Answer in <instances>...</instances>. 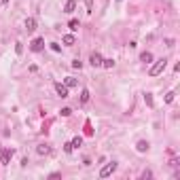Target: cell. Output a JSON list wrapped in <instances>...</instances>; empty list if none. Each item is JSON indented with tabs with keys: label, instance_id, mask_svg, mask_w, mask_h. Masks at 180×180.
Wrapping results in <instances>:
<instances>
[{
	"label": "cell",
	"instance_id": "obj_1",
	"mask_svg": "<svg viewBox=\"0 0 180 180\" xmlns=\"http://www.w3.org/2000/svg\"><path fill=\"white\" fill-rule=\"evenodd\" d=\"M165 66H168V60H157L155 64H153V68L148 70V74H151V76H159L161 72L165 70Z\"/></svg>",
	"mask_w": 180,
	"mask_h": 180
},
{
	"label": "cell",
	"instance_id": "obj_2",
	"mask_svg": "<svg viewBox=\"0 0 180 180\" xmlns=\"http://www.w3.org/2000/svg\"><path fill=\"white\" fill-rule=\"evenodd\" d=\"M115 169H117V161H112V163L104 165V168L100 169V178H106V176H110V174H112Z\"/></svg>",
	"mask_w": 180,
	"mask_h": 180
},
{
	"label": "cell",
	"instance_id": "obj_3",
	"mask_svg": "<svg viewBox=\"0 0 180 180\" xmlns=\"http://www.w3.org/2000/svg\"><path fill=\"white\" fill-rule=\"evenodd\" d=\"M30 49H32L34 53L43 51V49H45V38H34V40H32V45H30Z\"/></svg>",
	"mask_w": 180,
	"mask_h": 180
},
{
	"label": "cell",
	"instance_id": "obj_4",
	"mask_svg": "<svg viewBox=\"0 0 180 180\" xmlns=\"http://www.w3.org/2000/svg\"><path fill=\"white\" fill-rule=\"evenodd\" d=\"M11 157H13V148H4V151H2V159H0V163H2V165H9Z\"/></svg>",
	"mask_w": 180,
	"mask_h": 180
},
{
	"label": "cell",
	"instance_id": "obj_5",
	"mask_svg": "<svg viewBox=\"0 0 180 180\" xmlns=\"http://www.w3.org/2000/svg\"><path fill=\"white\" fill-rule=\"evenodd\" d=\"M89 64H91L93 68H100V66H102V55H100V53H91V57H89Z\"/></svg>",
	"mask_w": 180,
	"mask_h": 180
},
{
	"label": "cell",
	"instance_id": "obj_6",
	"mask_svg": "<svg viewBox=\"0 0 180 180\" xmlns=\"http://www.w3.org/2000/svg\"><path fill=\"white\" fill-rule=\"evenodd\" d=\"M55 91H57V96L60 97H68V87L61 83H55Z\"/></svg>",
	"mask_w": 180,
	"mask_h": 180
},
{
	"label": "cell",
	"instance_id": "obj_7",
	"mask_svg": "<svg viewBox=\"0 0 180 180\" xmlns=\"http://www.w3.org/2000/svg\"><path fill=\"white\" fill-rule=\"evenodd\" d=\"M25 30H28V32H34L36 30V19L34 17H28V19H25Z\"/></svg>",
	"mask_w": 180,
	"mask_h": 180
},
{
	"label": "cell",
	"instance_id": "obj_8",
	"mask_svg": "<svg viewBox=\"0 0 180 180\" xmlns=\"http://www.w3.org/2000/svg\"><path fill=\"white\" fill-rule=\"evenodd\" d=\"M136 148H138V153H146V151L151 148V144L146 142V140H140V142L136 144Z\"/></svg>",
	"mask_w": 180,
	"mask_h": 180
},
{
	"label": "cell",
	"instance_id": "obj_9",
	"mask_svg": "<svg viewBox=\"0 0 180 180\" xmlns=\"http://www.w3.org/2000/svg\"><path fill=\"white\" fill-rule=\"evenodd\" d=\"M74 9H76V0H68L66 7H64V11H66V13H72Z\"/></svg>",
	"mask_w": 180,
	"mask_h": 180
},
{
	"label": "cell",
	"instance_id": "obj_10",
	"mask_svg": "<svg viewBox=\"0 0 180 180\" xmlns=\"http://www.w3.org/2000/svg\"><path fill=\"white\" fill-rule=\"evenodd\" d=\"M74 43H76V38H74L72 34H66V36H64V45H68V47H72Z\"/></svg>",
	"mask_w": 180,
	"mask_h": 180
},
{
	"label": "cell",
	"instance_id": "obj_11",
	"mask_svg": "<svg viewBox=\"0 0 180 180\" xmlns=\"http://www.w3.org/2000/svg\"><path fill=\"white\" fill-rule=\"evenodd\" d=\"M140 60H142L144 64H151V61H153V53H148V51H144L142 55H140Z\"/></svg>",
	"mask_w": 180,
	"mask_h": 180
},
{
	"label": "cell",
	"instance_id": "obj_12",
	"mask_svg": "<svg viewBox=\"0 0 180 180\" xmlns=\"http://www.w3.org/2000/svg\"><path fill=\"white\" fill-rule=\"evenodd\" d=\"M49 151H51V148H49L47 144H40V146H38V148H36V153H38V155H47Z\"/></svg>",
	"mask_w": 180,
	"mask_h": 180
},
{
	"label": "cell",
	"instance_id": "obj_13",
	"mask_svg": "<svg viewBox=\"0 0 180 180\" xmlns=\"http://www.w3.org/2000/svg\"><path fill=\"white\" fill-rule=\"evenodd\" d=\"M68 28H70L72 32H76V30H79V19H70V24H68Z\"/></svg>",
	"mask_w": 180,
	"mask_h": 180
},
{
	"label": "cell",
	"instance_id": "obj_14",
	"mask_svg": "<svg viewBox=\"0 0 180 180\" xmlns=\"http://www.w3.org/2000/svg\"><path fill=\"white\" fill-rule=\"evenodd\" d=\"M81 102H83V104H87V102H89V91H87V89H83V91H81Z\"/></svg>",
	"mask_w": 180,
	"mask_h": 180
},
{
	"label": "cell",
	"instance_id": "obj_15",
	"mask_svg": "<svg viewBox=\"0 0 180 180\" xmlns=\"http://www.w3.org/2000/svg\"><path fill=\"white\" fill-rule=\"evenodd\" d=\"M102 66L104 68H112L115 66V60H102Z\"/></svg>",
	"mask_w": 180,
	"mask_h": 180
},
{
	"label": "cell",
	"instance_id": "obj_16",
	"mask_svg": "<svg viewBox=\"0 0 180 180\" xmlns=\"http://www.w3.org/2000/svg\"><path fill=\"white\" fill-rule=\"evenodd\" d=\"M66 87H76V79L68 76V79H66Z\"/></svg>",
	"mask_w": 180,
	"mask_h": 180
},
{
	"label": "cell",
	"instance_id": "obj_17",
	"mask_svg": "<svg viewBox=\"0 0 180 180\" xmlns=\"http://www.w3.org/2000/svg\"><path fill=\"white\" fill-rule=\"evenodd\" d=\"M85 7H87V13H93V0H85Z\"/></svg>",
	"mask_w": 180,
	"mask_h": 180
},
{
	"label": "cell",
	"instance_id": "obj_18",
	"mask_svg": "<svg viewBox=\"0 0 180 180\" xmlns=\"http://www.w3.org/2000/svg\"><path fill=\"white\" fill-rule=\"evenodd\" d=\"M144 102H146V106H153V96L151 93H144Z\"/></svg>",
	"mask_w": 180,
	"mask_h": 180
},
{
	"label": "cell",
	"instance_id": "obj_19",
	"mask_svg": "<svg viewBox=\"0 0 180 180\" xmlns=\"http://www.w3.org/2000/svg\"><path fill=\"white\" fill-rule=\"evenodd\" d=\"M64 151H66V153L70 155L72 151H74V146H72V142H66V144H64Z\"/></svg>",
	"mask_w": 180,
	"mask_h": 180
},
{
	"label": "cell",
	"instance_id": "obj_20",
	"mask_svg": "<svg viewBox=\"0 0 180 180\" xmlns=\"http://www.w3.org/2000/svg\"><path fill=\"white\" fill-rule=\"evenodd\" d=\"M72 68L81 70V68H83V61H81V60H74V61H72Z\"/></svg>",
	"mask_w": 180,
	"mask_h": 180
},
{
	"label": "cell",
	"instance_id": "obj_21",
	"mask_svg": "<svg viewBox=\"0 0 180 180\" xmlns=\"http://www.w3.org/2000/svg\"><path fill=\"white\" fill-rule=\"evenodd\" d=\"M15 53H17V55H21V53H24V45H21V43H17V45H15Z\"/></svg>",
	"mask_w": 180,
	"mask_h": 180
},
{
	"label": "cell",
	"instance_id": "obj_22",
	"mask_svg": "<svg viewBox=\"0 0 180 180\" xmlns=\"http://www.w3.org/2000/svg\"><path fill=\"white\" fill-rule=\"evenodd\" d=\"M81 144H83V138H81V136H76V138L72 140V146H81Z\"/></svg>",
	"mask_w": 180,
	"mask_h": 180
},
{
	"label": "cell",
	"instance_id": "obj_23",
	"mask_svg": "<svg viewBox=\"0 0 180 180\" xmlns=\"http://www.w3.org/2000/svg\"><path fill=\"white\" fill-rule=\"evenodd\" d=\"M51 51H53V53H60V51H61V47L57 45V43H51Z\"/></svg>",
	"mask_w": 180,
	"mask_h": 180
},
{
	"label": "cell",
	"instance_id": "obj_24",
	"mask_svg": "<svg viewBox=\"0 0 180 180\" xmlns=\"http://www.w3.org/2000/svg\"><path fill=\"white\" fill-rule=\"evenodd\" d=\"M174 96H176V93H174V91H169L168 96H165V102H168V104H172V102H174Z\"/></svg>",
	"mask_w": 180,
	"mask_h": 180
},
{
	"label": "cell",
	"instance_id": "obj_25",
	"mask_svg": "<svg viewBox=\"0 0 180 180\" xmlns=\"http://www.w3.org/2000/svg\"><path fill=\"white\" fill-rule=\"evenodd\" d=\"M72 115V108H61V117H70Z\"/></svg>",
	"mask_w": 180,
	"mask_h": 180
},
{
	"label": "cell",
	"instance_id": "obj_26",
	"mask_svg": "<svg viewBox=\"0 0 180 180\" xmlns=\"http://www.w3.org/2000/svg\"><path fill=\"white\" fill-rule=\"evenodd\" d=\"M142 178H144V180H146V178H153V172H148V169H146V172L142 174Z\"/></svg>",
	"mask_w": 180,
	"mask_h": 180
},
{
	"label": "cell",
	"instance_id": "obj_27",
	"mask_svg": "<svg viewBox=\"0 0 180 180\" xmlns=\"http://www.w3.org/2000/svg\"><path fill=\"white\" fill-rule=\"evenodd\" d=\"M60 176H61L60 172H53V174H49V178H51V180H55V178H60Z\"/></svg>",
	"mask_w": 180,
	"mask_h": 180
},
{
	"label": "cell",
	"instance_id": "obj_28",
	"mask_svg": "<svg viewBox=\"0 0 180 180\" xmlns=\"http://www.w3.org/2000/svg\"><path fill=\"white\" fill-rule=\"evenodd\" d=\"M0 2H2V4H7V2H9V0H0Z\"/></svg>",
	"mask_w": 180,
	"mask_h": 180
},
{
	"label": "cell",
	"instance_id": "obj_29",
	"mask_svg": "<svg viewBox=\"0 0 180 180\" xmlns=\"http://www.w3.org/2000/svg\"><path fill=\"white\" fill-rule=\"evenodd\" d=\"M117 2H121V0H117Z\"/></svg>",
	"mask_w": 180,
	"mask_h": 180
}]
</instances>
